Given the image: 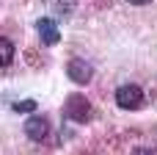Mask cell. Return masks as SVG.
I'll return each instance as SVG.
<instances>
[{
  "label": "cell",
  "instance_id": "cell-1",
  "mask_svg": "<svg viewBox=\"0 0 157 155\" xmlns=\"http://www.w3.org/2000/svg\"><path fill=\"white\" fill-rule=\"evenodd\" d=\"M63 116L72 122H88L91 119V103L83 94H69L66 105H63Z\"/></svg>",
  "mask_w": 157,
  "mask_h": 155
},
{
  "label": "cell",
  "instance_id": "cell-2",
  "mask_svg": "<svg viewBox=\"0 0 157 155\" xmlns=\"http://www.w3.org/2000/svg\"><path fill=\"white\" fill-rule=\"evenodd\" d=\"M116 103H119V108H124V111H138V108L144 105V92H141V86H135V83L119 86V89H116Z\"/></svg>",
  "mask_w": 157,
  "mask_h": 155
},
{
  "label": "cell",
  "instance_id": "cell-3",
  "mask_svg": "<svg viewBox=\"0 0 157 155\" xmlns=\"http://www.w3.org/2000/svg\"><path fill=\"white\" fill-rule=\"evenodd\" d=\"M66 75H69L75 83H88L91 75H94V69H91V64H88L86 58H72L69 67H66Z\"/></svg>",
  "mask_w": 157,
  "mask_h": 155
},
{
  "label": "cell",
  "instance_id": "cell-4",
  "mask_svg": "<svg viewBox=\"0 0 157 155\" xmlns=\"http://www.w3.org/2000/svg\"><path fill=\"white\" fill-rule=\"evenodd\" d=\"M36 31H39L41 42H44V44H50V47L61 42V31H58V25H55L50 17H41V19L36 22Z\"/></svg>",
  "mask_w": 157,
  "mask_h": 155
},
{
  "label": "cell",
  "instance_id": "cell-5",
  "mask_svg": "<svg viewBox=\"0 0 157 155\" xmlns=\"http://www.w3.org/2000/svg\"><path fill=\"white\" fill-rule=\"evenodd\" d=\"M25 133H28V139L41 141V139L50 133V125H47L44 116H28V122H25Z\"/></svg>",
  "mask_w": 157,
  "mask_h": 155
},
{
  "label": "cell",
  "instance_id": "cell-6",
  "mask_svg": "<svg viewBox=\"0 0 157 155\" xmlns=\"http://www.w3.org/2000/svg\"><path fill=\"white\" fill-rule=\"evenodd\" d=\"M14 55H17L14 44H11L8 39H0V67H8V64L14 61Z\"/></svg>",
  "mask_w": 157,
  "mask_h": 155
},
{
  "label": "cell",
  "instance_id": "cell-7",
  "mask_svg": "<svg viewBox=\"0 0 157 155\" xmlns=\"http://www.w3.org/2000/svg\"><path fill=\"white\" fill-rule=\"evenodd\" d=\"M11 111H17V114H33V111H36V100H22V103H14V105H11Z\"/></svg>",
  "mask_w": 157,
  "mask_h": 155
},
{
  "label": "cell",
  "instance_id": "cell-8",
  "mask_svg": "<svg viewBox=\"0 0 157 155\" xmlns=\"http://www.w3.org/2000/svg\"><path fill=\"white\" fill-rule=\"evenodd\" d=\"M72 6H75V0H55L58 14H69V11H72Z\"/></svg>",
  "mask_w": 157,
  "mask_h": 155
},
{
  "label": "cell",
  "instance_id": "cell-9",
  "mask_svg": "<svg viewBox=\"0 0 157 155\" xmlns=\"http://www.w3.org/2000/svg\"><path fill=\"white\" fill-rule=\"evenodd\" d=\"M130 155H155L152 150H146V147H138V150H132Z\"/></svg>",
  "mask_w": 157,
  "mask_h": 155
},
{
  "label": "cell",
  "instance_id": "cell-10",
  "mask_svg": "<svg viewBox=\"0 0 157 155\" xmlns=\"http://www.w3.org/2000/svg\"><path fill=\"white\" fill-rule=\"evenodd\" d=\"M130 3H132V6H146L149 0H130Z\"/></svg>",
  "mask_w": 157,
  "mask_h": 155
}]
</instances>
